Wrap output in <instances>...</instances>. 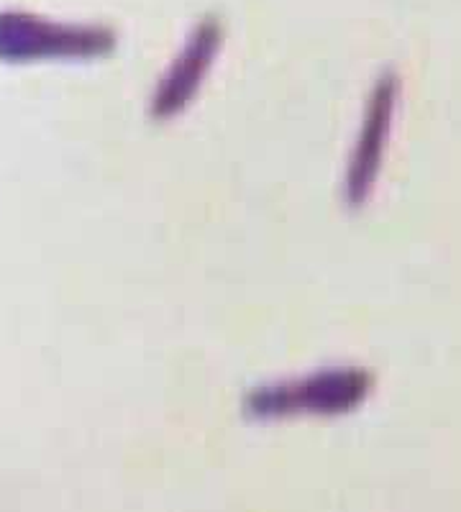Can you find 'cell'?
Here are the masks:
<instances>
[{"mask_svg": "<svg viewBox=\"0 0 461 512\" xmlns=\"http://www.w3.org/2000/svg\"><path fill=\"white\" fill-rule=\"evenodd\" d=\"M0 31H8L13 39H26L29 49L41 54L93 57L113 49V34L106 26H54L34 16H0Z\"/></svg>", "mask_w": 461, "mask_h": 512, "instance_id": "1", "label": "cell"}]
</instances>
